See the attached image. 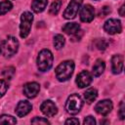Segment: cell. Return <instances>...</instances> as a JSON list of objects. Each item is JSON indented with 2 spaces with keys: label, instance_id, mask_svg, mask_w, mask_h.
Returning <instances> with one entry per match:
<instances>
[{
  "label": "cell",
  "instance_id": "cell-1",
  "mask_svg": "<svg viewBox=\"0 0 125 125\" xmlns=\"http://www.w3.org/2000/svg\"><path fill=\"white\" fill-rule=\"evenodd\" d=\"M74 67H75V65H74L73 61H63L55 69L57 79L60 82L67 81L72 76Z\"/></svg>",
  "mask_w": 125,
  "mask_h": 125
},
{
  "label": "cell",
  "instance_id": "cell-2",
  "mask_svg": "<svg viewBox=\"0 0 125 125\" xmlns=\"http://www.w3.org/2000/svg\"><path fill=\"white\" fill-rule=\"evenodd\" d=\"M53 62H54V57H53L52 52L48 49L41 50L39 52V54L37 56V60H36L38 70L41 72L48 71L52 67Z\"/></svg>",
  "mask_w": 125,
  "mask_h": 125
},
{
  "label": "cell",
  "instance_id": "cell-3",
  "mask_svg": "<svg viewBox=\"0 0 125 125\" xmlns=\"http://www.w3.org/2000/svg\"><path fill=\"white\" fill-rule=\"evenodd\" d=\"M82 106H83V100L78 94L70 95L65 102V109L71 115L77 114L81 110Z\"/></svg>",
  "mask_w": 125,
  "mask_h": 125
},
{
  "label": "cell",
  "instance_id": "cell-4",
  "mask_svg": "<svg viewBox=\"0 0 125 125\" xmlns=\"http://www.w3.org/2000/svg\"><path fill=\"white\" fill-rule=\"evenodd\" d=\"M33 21V15L25 11L21 16V23H20V35L21 38H26L30 32L31 25Z\"/></svg>",
  "mask_w": 125,
  "mask_h": 125
},
{
  "label": "cell",
  "instance_id": "cell-5",
  "mask_svg": "<svg viewBox=\"0 0 125 125\" xmlns=\"http://www.w3.org/2000/svg\"><path fill=\"white\" fill-rule=\"evenodd\" d=\"M19 50V41L14 36H8L2 43V53L5 58L13 57Z\"/></svg>",
  "mask_w": 125,
  "mask_h": 125
},
{
  "label": "cell",
  "instance_id": "cell-6",
  "mask_svg": "<svg viewBox=\"0 0 125 125\" xmlns=\"http://www.w3.org/2000/svg\"><path fill=\"white\" fill-rule=\"evenodd\" d=\"M83 0H71L63 12V18L66 20H72L77 16L78 11L81 8Z\"/></svg>",
  "mask_w": 125,
  "mask_h": 125
},
{
  "label": "cell",
  "instance_id": "cell-7",
  "mask_svg": "<svg viewBox=\"0 0 125 125\" xmlns=\"http://www.w3.org/2000/svg\"><path fill=\"white\" fill-rule=\"evenodd\" d=\"M104 29L106 33L111 34V35L120 33L122 31L121 21L117 19H109V20L105 21V22L104 24Z\"/></svg>",
  "mask_w": 125,
  "mask_h": 125
},
{
  "label": "cell",
  "instance_id": "cell-8",
  "mask_svg": "<svg viewBox=\"0 0 125 125\" xmlns=\"http://www.w3.org/2000/svg\"><path fill=\"white\" fill-rule=\"evenodd\" d=\"M112 107L113 104L110 100H103L97 103V104L95 105V110L97 113L103 116H106L112 110Z\"/></svg>",
  "mask_w": 125,
  "mask_h": 125
},
{
  "label": "cell",
  "instance_id": "cell-9",
  "mask_svg": "<svg viewBox=\"0 0 125 125\" xmlns=\"http://www.w3.org/2000/svg\"><path fill=\"white\" fill-rule=\"evenodd\" d=\"M80 20L83 22H90L95 18V9L92 5L86 4L80 8Z\"/></svg>",
  "mask_w": 125,
  "mask_h": 125
},
{
  "label": "cell",
  "instance_id": "cell-10",
  "mask_svg": "<svg viewBox=\"0 0 125 125\" xmlns=\"http://www.w3.org/2000/svg\"><path fill=\"white\" fill-rule=\"evenodd\" d=\"M40 109L42 113L47 117H53L58 113V107L51 100L44 101L40 106Z\"/></svg>",
  "mask_w": 125,
  "mask_h": 125
},
{
  "label": "cell",
  "instance_id": "cell-11",
  "mask_svg": "<svg viewBox=\"0 0 125 125\" xmlns=\"http://www.w3.org/2000/svg\"><path fill=\"white\" fill-rule=\"evenodd\" d=\"M23 95L29 99L35 98L39 91H40V85L37 82H28L26 84H24L23 86Z\"/></svg>",
  "mask_w": 125,
  "mask_h": 125
},
{
  "label": "cell",
  "instance_id": "cell-12",
  "mask_svg": "<svg viewBox=\"0 0 125 125\" xmlns=\"http://www.w3.org/2000/svg\"><path fill=\"white\" fill-rule=\"evenodd\" d=\"M92 80H93L92 74L87 70H83L77 75L76 84H77V86L79 88H85V87H87V86H89L91 84Z\"/></svg>",
  "mask_w": 125,
  "mask_h": 125
},
{
  "label": "cell",
  "instance_id": "cell-13",
  "mask_svg": "<svg viewBox=\"0 0 125 125\" xmlns=\"http://www.w3.org/2000/svg\"><path fill=\"white\" fill-rule=\"evenodd\" d=\"M32 109V104L28 101H21L17 104L16 107V113L19 117H23L26 114H28Z\"/></svg>",
  "mask_w": 125,
  "mask_h": 125
},
{
  "label": "cell",
  "instance_id": "cell-14",
  "mask_svg": "<svg viewBox=\"0 0 125 125\" xmlns=\"http://www.w3.org/2000/svg\"><path fill=\"white\" fill-rule=\"evenodd\" d=\"M124 58L122 55H114L111 58V70L114 74H119L123 70Z\"/></svg>",
  "mask_w": 125,
  "mask_h": 125
},
{
  "label": "cell",
  "instance_id": "cell-15",
  "mask_svg": "<svg viewBox=\"0 0 125 125\" xmlns=\"http://www.w3.org/2000/svg\"><path fill=\"white\" fill-rule=\"evenodd\" d=\"M48 4V0H32L31 2V10L36 13L39 14L41 12H43Z\"/></svg>",
  "mask_w": 125,
  "mask_h": 125
},
{
  "label": "cell",
  "instance_id": "cell-16",
  "mask_svg": "<svg viewBox=\"0 0 125 125\" xmlns=\"http://www.w3.org/2000/svg\"><path fill=\"white\" fill-rule=\"evenodd\" d=\"M80 29V25L77 22H67L62 26V31L68 35L76 33Z\"/></svg>",
  "mask_w": 125,
  "mask_h": 125
},
{
  "label": "cell",
  "instance_id": "cell-17",
  "mask_svg": "<svg viewBox=\"0 0 125 125\" xmlns=\"http://www.w3.org/2000/svg\"><path fill=\"white\" fill-rule=\"evenodd\" d=\"M104 68H105L104 62L101 59L97 60L96 62L94 63V65H93V74H94V76L98 77V76L102 75V73L104 71Z\"/></svg>",
  "mask_w": 125,
  "mask_h": 125
},
{
  "label": "cell",
  "instance_id": "cell-18",
  "mask_svg": "<svg viewBox=\"0 0 125 125\" xmlns=\"http://www.w3.org/2000/svg\"><path fill=\"white\" fill-rule=\"evenodd\" d=\"M98 97V91L95 88H89L84 93V99L88 104H92Z\"/></svg>",
  "mask_w": 125,
  "mask_h": 125
},
{
  "label": "cell",
  "instance_id": "cell-19",
  "mask_svg": "<svg viewBox=\"0 0 125 125\" xmlns=\"http://www.w3.org/2000/svg\"><path fill=\"white\" fill-rule=\"evenodd\" d=\"M13 8V4L9 0H4L0 2V16H3L7 14L9 11H11Z\"/></svg>",
  "mask_w": 125,
  "mask_h": 125
},
{
  "label": "cell",
  "instance_id": "cell-20",
  "mask_svg": "<svg viewBox=\"0 0 125 125\" xmlns=\"http://www.w3.org/2000/svg\"><path fill=\"white\" fill-rule=\"evenodd\" d=\"M54 47L57 49V50H60L62 49L64 44H65V39L64 37L62 35V34H56L54 36Z\"/></svg>",
  "mask_w": 125,
  "mask_h": 125
},
{
  "label": "cell",
  "instance_id": "cell-21",
  "mask_svg": "<svg viewBox=\"0 0 125 125\" xmlns=\"http://www.w3.org/2000/svg\"><path fill=\"white\" fill-rule=\"evenodd\" d=\"M62 2L61 0H55L51 4V6L49 8V14L50 15H53V16H56L60 12L61 7H62Z\"/></svg>",
  "mask_w": 125,
  "mask_h": 125
},
{
  "label": "cell",
  "instance_id": "cell-22",
  "mask_svg": "<svg viewBox=\"0 0 125 125\" xmlns=\"http://www.w3.org/2000/svg\"><path fill=\"white\" fill-rule=\"evenodd\" d=\"M15 67L14 66H8V67H5L2 71V75L5 79H8V80H11L14 75H15Z\"/></svg>",
  "mask_w": 125,
  "mask_h": 125
},
{
  "label": "cell",
  "instance_id": "cell-23",
  "mask_svg": "<svg viewBox=\"0 0 125 125\" xmlns=\"http://www.w3.org/2000/svg\"><path fill=\"white\" fill-rule=\"evenodd\" d=\"M16 123H17V119L12 115L2 114L0 116V124H16Z\"/></svg>",
  "mask_w": 125,
  "mask_h": 125
},
{
  "label": "cell",
  "instance_id": "cell-24",
  "mask_svg": "<svg viewBox=\"0 0 125 125\" xmlns=\"http://www.w3.org/2000/svg\"><path fill=\"white\" fill-rule=\"evenodd\" d=\"M107 45H108V43H107V41L105 39H101L100 38V39H97L95 41V46L97 47L98 50H101V51L105 50Z\"/></svg>",
  "mask_w": 125,
  "mask_h": 125
},
{
  "label": "cell",
  "instance_id": "cell-25",
  "mask_svg": "<svg viewBox=\"0 0 125 125\" xmlns=\"http://www.w3.org/2000/svg\"><path fill=\"white\" fill-rule=\"evenodd\" d=\"M9 85L5 79H0V97H3L8 91Z\"/></svg>",
  "mask_w": 125,
  "mask_h": 125
},
{
  "label": "cell",
  "instance_id": "cell-26",
  "mask_svg": "<svg viewBox=\"0 0 125 125\" xmlns=\"http://www.w3.org/2000/svg\"><path fill=\"white\" fill-rule=\"evenodd\" d=\"M31 123L32 124H50L49 120H47L44 117H34L31 120Z\"/></svg>",
  "mask_w": 125,
  "mask_h": 125
},
{
  "label": "cell",
  "instance_id": "cell-27",
  "mask_svg": "<svg viewBox=\"0 0 125 125\" xmlns=\"http://www.w3.org/2000/svg\"><path fill=\"white\" fill-rule=\"evenodd\" d=\"M118 114H119V117L121 120H123L125 118V104L124 102H120L119 104V110H118Z\"/></svg>",
  "mask_w": 125,
  "mask_h": 125
},
{
  "label": "cell",
  "instance_id": "cell-28",
  "mask_svg": "<svg viewBox=\"0 0 125 125\" xmlns=\"http://www.w3.org/2000/svg\"><path fill=\"white\" fill-rule=\"evenodd\" d=\"M109 13H110V7H108V6H104V7L100 10L99 16H100L101 18H104V17H106Z\"/></svg>",
  "mask_w": 125,
  "mask_h": 125
},
{
  "label": "cell",
  "instance_id": "cell-29",
  "mask_svg": "<svg viewBox=\"0 0 125 125\" xmlns=\"http://www.w3.org/2000/svg\"><path fill=\"white\" fill-rule=\"evenodd\" d=\"M83 124H84V125H95V124H96V120H95V118H94L93 116L89 115V116H87V117L84 119Z\"/></svg>",
  "mask_w": 125,
  "mask_h": 125
},
{
  "label": "cell",
  "instance_id": "cell-30",
  "mask_svg": "<svg viewBox=\"0 0 125 125\" xmlns=\"http://www.w3.org/2000/svg\"><path fill=\"white\" fill-rule=\"evenodd\" d=\"M72 37H71V39H72V41H79L80 39H81V37L83 36V30H81V29H79L76 33H74V34H72L71 35Z\"/></svg>",
  "mask_w": 125,
  "mask_h": 125
},
{
  "label": "cell",
  "instance_id": "cell-31",
  "mask_svg": "<svg viewBox=\"0 0 125 125\" xmlns=\"http://www.w3.org/2000/svg\"><path fill=\"white\" fill-rule=\"evenodd\" d=\"M64 123L65 124H75V125H77V124H79V120L77 118H69V119H66Z\"/></svg>",
  "mask_w": 125,
  "mask_h": 125
},
{
  "label": "cell",
  "instance_id": "cell-32",
  "mask_svg": "<svg viewBox=\"0 0 125 125\" xmlns=\"http://www.w3.org/2000/svg\"><path fill=\"white\" fill-rule=\"evenodd\" d=\"M124 10H125V5L123 4V5L120 7L119 11H118V13H119V15H120L121 17H124V16H125V12H124Z\"/></svg>",
  "mask_w": 125,
  "mask_h": 125
},
{
  "label": "cell",
  "instance_id": "cell-33",
  "mask_svg": "<svg viewBox=\"0 0 125 125\" xmlns=\"http://www.w3.org/2000/svg\"><path fill=\"white\" fill-rule=\"evenodd\" d=\"M2 52V44H1V41H0V54Z\"/></svg>",
  "mask_w": 125,
  "mask_h": 125
}]
</instances>
